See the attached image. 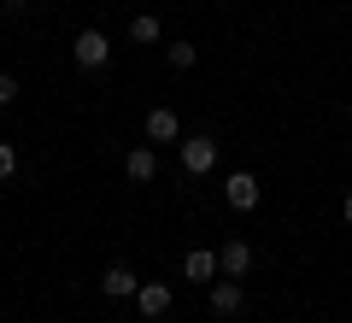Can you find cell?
I'll return each instance as SVG.
<instances>
[{
    "mask_svg": "<svg viewBox=\"0 0 352 323\" xmlns=\"http://www.w3.org/2000/svg\"><path fill=\"white\" fill-rule=\"evenodd\" d=\"M71 59L82 65V71H106V65H112V41H106V30H76Z\"/></svg>",
    "mask_w": 352,
    "mask_h": 323,
    "instance_id": "cell-1",
    "label": "cell"
},
{
    "mask_svg": "<svg viewBox=\"0 0 352 323\" xmlns=\"http://www.w3.org/2000/svg\"><path fill=\"white\" fill-rule=\"evenodd\" d=\"M176 159H182L188 176H206L217 165V141L212 136H182V141H176Z\"/></svg>",
    "mask_w": 352,
    "mask_h": 323,
    "instance_id": "cell-2",
    "label": "cell"
},
{
    "mask_svg": "<svg viewBox=\"0 0 352 323\" xmlns=\"http://www.w3.org/2000/svg\"><path fill=\"white\" fill-rule=\"evenodd\" d=\"M206 300H212V317H235V311L247 306V288H241V276H217Z\"/></svg>",
    "mask_w": 352,
    "mask_h": 323,
    "instance_id": "cell-3",
    "label": "cell"
},
{
    "mask_svg": "<svg viewBox=\"0 0 352 323\" xmlns=\"http://www.w3.org/2000/svg\"><path fill=\"white\" fill-rule=\"evenodd\" d=\"M182 276H188V282H217V276H223V259H217L212 247H194V253H182Z\"/></svg>",
    "mask_w": 352,
    "mask_h": 323,
    "instance_id": "cell-4",
    "label": "cell"
},
{
    "mask_svg": "<svg viewBox=\"0 0 352 323\" xmlns=\"http://www.w3.org/2000/svg\"><path fill=\"white\" fill-rule=\"evenodd\" d=\"M258 194H264V188H258V176H252V171H235V176L223 183V200H229L235 211H252V206H258Z\"/></svg>",
    "mask_w": 352,
    "mask_h": 323,
    "instance_id": "cell-5",
    "label": "cell"
},
{
    "mask_svg": "<svg viewBox=\"0 0 352 323\" xmlns=\"http://www.w3.org/2000/svg\"><path fill=\"white\" fill-rule=\"evenodd\" d=\"M135 306H141V317H164V311L176 306V294H170V282H141Z\"/></svg>",
    "mask_w": 352,
    "mask_h": 323,
    "instance_id": "cell-6",
    "label": "cell"
},
{
    "mask_svg": "<svg viewBox=\"0 0 352 323\" xmlns=\"http://www.w3.org/2000/svg\"><path fill=\"white\" fill-rule=\"evenodd\" d=\"M147 141L159 147V141H182V118L170 112V106H153L147 112Z\"/></svg>",
    "mask_w": 352,
    "mask_h": 323,
    "instance_id": "cell-7",
    "label": "cell"
},
{
    "mask_svg": "<svg viewBox=\"0 0 352 323\" xmlns=\"http://www.w3.org/2000/svg\"><path fill=\"white\" fill-rule=\"evenodd\" d=\"M100 288H106V300H135V288H141V276L129 271V264H106V276H100Z\"/></svg>",
    "mask_w": 352,
    "mask_h": 323,
    "instance_id": "cell-8",
    "label": "cell"
},
{
    "mask_svg": "<svg viewBox=\"0 0 352 323\" xmlns=\"http://www.w3.org/2000/svg\"><path fill=\"white\" fill-rule=\"evenodd\" d=\"M124 176L129 183H153V176H159V153L153 147H129L124 153Z\"/></svg>",
    "mask_w": 352,
    "mask_h": 323,
    "instance_id": "cell-9",
    "label": "cell"
},
{
    "mask_svg": "<svg viewBox=\"0 0 352 323\" xmlns=\"http://www.w3.org/2000/svg\"><path fill=\"white\" fill-rule=\"evenodd\" d=\"M217 259H223V276H247V271H252V247H247L241 236H229L223 247H217Z\"/></svg>",
    "mask_w": 352,
    "mask_h": 323,
    "instance_id": "cell-10",
    "label": "cell"
},
{
    "mask_svg": "<svg viewBox=\"0 0 352 323\" xmlns=\"http://www.w3.org/2000/svg\"><path fill=\"white\" fill-rule=\"evenodd\" d=\"M159 36H164L159 12H135V18H129V41H159Z\"/></svg>",
    "mask_w": 352,
    "mask_h": 323,
    "instance_id": "cell-11",
    "label": "cell"
},
{
    "mask_svg": "<svg viewBox=\"0 0 352 323\" xmlns=\"http://www.w3.org/2000/svg\"><path fill=\"white\" fill-rule=\"evenodd\" d=\"M164 59H170L176 71H194V65H200V48H194V41H170V48H164Z\"/></svg>",
    "mask_w": 352,
    "mask_h": 323,
    "instance_id": "cell-12",
    "label": "cell"
},
{
    "mask_svg": "<svg viewBox=\"0 0 352 323\" xmlns=\"http://www.w3.org/2000/svg\"><path fill=\"white\" fill-rule=\"evenodd\" d=\"M12 171H18V153H12V141H0V183H12Z\"/></svg>",
    "mask_w": 352,
    "mask_h": 323,
    "instance_id": "cell-13",
    "label": "cell"
},
{
    "mask_svg": "<svg viewBox=\"0 0 352 323\" xmlns=\"http://www.w3.org/2000/svg\"><path fill=\"white\" fill-rule=\"evenodd\" d=\"M12 100H18V76H12V71H0V112H6Z\"/></svg>",
    "mask_w": 352,
    "mask_h": 323,
    "instance_id": "cell-14",
    "label": "cell"
},
{
    "mask_svg": "<svg viewBox=\"0 0 352 323\" xmlns=\"http://www.w3.org/2000/svg\"><path fill=\"white\" fill-rule=\"evenodd\" d=\"M340 218H346V224H352V194H346V200H340Z\"/></svg>",
    "mask_w": 352,
    "mask_h": 323,
    "instance_id": "cell-15",
    "label": "cell"
},
{
    "mask_svg": "<svg viewBox=\"0 0 352 323\" xmlns=\"http://www.w3.org/2000/svg\"><path fill=\"white\" fill-rule=\"evenodd\" d=\"M12 6H24V0H12Z\"/></svg>",
    "mask_w": 352,
    "mask_h": 323,
    "instance_id": "cell-16",
    "label": "cell"
}]
</instances>
